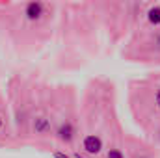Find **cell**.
<instances>
[{"mask_svg": "<svg viewBox=\"0 0 160 158\" xmlns=\"http://www.w3.org/2000/svg\"><path fill=\"white\" fill-rule=\"evenodd\" d=\"M84 149H86V153H89V155H99L101 149H102L101 138H99V136H86V138H84Z\"/></svg>", "mask_w": 160, "mask_h": 158, "instance_id": "cell-1", "label": "cell"}, {"mask_svg": "<svg viewBox=\"0 0 160 158\" xmlns=\"http://www.w3.org/2000/svg\"><path fill=\"white\" fill-rule=\"evenodd\" d=\"M41 15H43V4H41V2H30V4L26 6V17H28L30 21L39 19Z\"/></svg>", "mask_w": 160, "mask_h": 158, "instance_id": "cell-2", "label": "cell"}, {"mask_svg": "<svg viewBox=\"0 0 160 158\" xmlns=\"http://www.w3.org/2000/svg\"><path fill=\"white\" fill-rule=\"evenodd\" d=\"M73 136H75V128H73L71 123H63V125L58 128V138H60L62 141H71Z\"/></svg>", "mask_w": 160, "mask_h": 158, "instance_id": "cell-3", "label": "cell"}, {"mask_svg": "<svg viewBox=\"0 0 160 158\" xmlns=\"http://www.w3.org/2000/svg\"><path fill=\"white\" fill-rule=\"evenodd\" d=\"M34 130H36L38 134H47V132L50 130V123H48V119L38 117L36 121H34Z\"/></svg>", "mask_w": 160, "mask_h": 158, "instance_id": "cell-4", "label": "cell"}, {"mask_svg": "<svg viewBox=\"0 0 160 158\" xmlns=\"http://www.w3.org/2000/svg\"><path fill=\"white\" fill-rule=\"evenodd\" d=\"M147 19L151 24H160V6H155L147 11Z\"/></svg>", "mask_w": 160, "mask_h": 158, "instance_id": "cell-5", "label": "cell"}, {"mask_svg": "<svg viewBox=\"0 0 160 158\" xmlns=\"http://www.w3.org/2000/svg\"><path fill=\"white\" fill-rule=\"evenodd\" d=\"M108 158H123V155H121V151H118V149H112L108 153Z\"/></svg>", "mask_w": 160, "mask_h": 158, "instance_id": "cell-6", "label": "cell"}, {"mask_svg": "<svg viewBox=\"0 0 160 158\" xmlns=\"http://www.w3.org/2000/svg\"><path fill=\"white\" fill-rule=\"evenodd\" d=\"M54 158H69V156H67V155H63V153H60V151H58V153H54Z\"/></svg>", "mask_w": 160, "mask_h": 158, "instance_id": "cell-7", "label": "cell"}, {"mask_svg": "<svg viewBox=\"0 0 160 158\" xmlns=\"http://www.w3.org/2000/svg\"><path fill=\"white\" fill-rule=\"evenodd\" d=\"M157 106L160 108V89H158V93H157Z\"/></svg>", "mask_w": 160, "mask_h": 158, "instance_id": "cell-8", "label": "cell"}, {"mask_svg": "<svg viewBox=\"0 0 160 158\" xmlns=\"http://www.w3.org/2000/svg\"><path fill=\"white\" fill-rule=\"evenodd\" d=\"M0 126H2V119H0Z\"/></svg>", "mask_w": 160, "mask_h": 158, "instance_id": "cell-9", "label": "cell"}]
</instances>
